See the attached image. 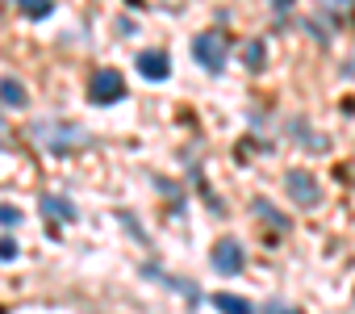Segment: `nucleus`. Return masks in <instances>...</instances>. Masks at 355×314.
Returning <instances> with one entry per match:
<instances>
[{"mask_svg":"<svg viewBox=\"0 0 355 314\" xmlns=\"http://www.w3.org/2000/svg\"><path fill=\"white\" fill-rule=\"evenodd\" d=\"M226 55H230V47H226V34H222V30H205V34H197V42H193V59H197L205 72H222V67H226Z\"/></svg>","mask_w":355,"mask_h":314,"instance_id":"1","label":"nucleus"},{"mask_svg":"<svg viewBox=\"0 0 355 314\" xmlns=\"http://www.w3.org/2000/svg\"><path fill=\"white\" fill-rule=\"evenodd\" d=\"M34 134L46 142V151H55V155H63V151H76L88 134H84V126H59V122H38L34 126Z\"/></svg>","mask_w":355,"mask_h":314,"instance_id":"2","label":"nucleus"},{"mask_svg":"<svg viewBox=\"0 0 355 314\" xmlns=\"http://www.w3.org/2000/svg\"><path fill=\"white\" fill-rule=\"evenodd\" d=\"M125 97V80L117 76V72H96L92 76V84H88V101L92 105H113V101H121Z\"/></svg>","mask_w":355,"mask_h":314,"instance_id":"3","label":"nucleus"},{"mask_svg":"<svg viewBox=\"0 0 355 314\" xmlns=\"http://www.w3.org/2000/svg\"><path fill=\"white\" fill-rule=\"evenodd\" d=\"M284 189H288V197L297 201V206H318L322 201V189H318V181L309 176V172H301V168H293L288 176H284Z\"/></svg>","mask_w":355,"mask_h":314,"instance_id":"4","label":"nucleus"},{"mask_svg":"<svg viewBox=\"0 0 355 314\" xmlns=\"http://www.w3.org/2000/svg\"><path fill=\"white\" fill-rule=\"evenodd\" d=\"M243 264H247V256H243V247H239L234 239H222V243L214 247V268H218V272L239 276V272H243Z\"/></svg>","mask_w":355,"mask_h":314,"instance_id":"5","label":"nucleus"},{"mask_svg":"<svg viewBox=\"0 0 355 314\" xmlns=\"http://www.w3.org/2000/svg\"><path fill=\"white\" fill-rule=\"evenodd\" d=\"M134 63H138V72H142L146 80H167V76H171V59H167L163 51H142Z\"/></svg>","mask_w":355,"mask_h":314,"instance_id":"6","label":"nucleus"},{"mask_svg":"<svg viewBox=\"0 0 355 314\" xmlns=\"http://www.w3.org/2000/svg\"><path fill=\"white\" fill-rule=\"evenodd\" d=\"M214 306L222 314H255V306L247 297H234V293H214Z\"/></svg>","mask_w":355,"mask_h":314,"instance_id":"7","label":"nucleus"},{"mask_svg":"<svg viewBox=\"0 0 355 314\" xmlns=\"http://www.w3.org/2000/svg\"><path fill=\"white\" fill-rule=\"evenodd\" d=\"M0 101L13 105V109H26V101H30V97H26V88H21L17 80H9V76H5V80H0Z\"/></svg>","mask_w":355,"mask_h":314,"instance_id":"8","label":"nucleus"},{"mask_svg":"<svg viewBox=\"0 0 355 314\" xmlns=\"http://www.w3.org/2000/svg\"><path fill=\"white\" fill-rule=\"evenodd\" d=\"M42 210H46L51 218H63V222H71V218H76V210H71V201H63V197H51V193L42 197Z\"/></svg>","mask_w":355,"mask_h":314,"instance_id":"9","label":"nucleus"},{"mask_svg":"<svg viewBox=\"0 0 355 314\" xmlns=\"http://www.w3.org/2000/svg\"><path fill=\"white\" fill-rule=\"evenodd\" d=\"M17 5H21L30 17H51V13H55V0H17Z\"/></svg>","mask_w":355,"mask_h":314,"instance_id":"10","label":"nucleus"},{"mask_svg":"<svg viewBox=\"0 0 355 314\" xmlns=\"http://www.w3.org/2000/svg\"><path fill=\"white\" fill-rule=\"evenodd\" d=\"M255 214H259V218H263V222H272V226H280V231H284V226H288V218H280V214H276V206H272V201H255Z\"/></svg>","mask_w":355,"mask_h":314,"instance_id":"11","label":"nucleus"},{"mask_svg":"<svg viewBox=\"0 0 355 314\" xmlns=\"http://www.w3.org/2000/svg\"><path fill=\"white\" fill-rule=\"evenodd\" d=\"M247 67H263V42H247Z\"/></svg>","mask_w":355,"mask_h":314,"instance_id":"12","label":"nucleus"},{"mask_svg":"<svg viewBox=\"0 0 355 314\" xmlns=\"http://www.w3.org/2000/svg\"><path fill=\"white\" fill-rule=\"evenodd\" d=\"M322 9H338V13H355V0H318Z\"/></svg>","mask_w":355,"mask_h":314,"instance_id":"13","label":"nucleus"},{"mask_svg":"<svg viewBox=\"0 0 355 314\" xmlns=\"http://www.w3.org/2000/svg\"><path fill=\"white\" fill-rule=\"evenodd\" d=\"M17 222H21V214L13 206H0V226H17Z\"/></svg>","mask_w":355,"mask_h":314,"instance_id":"14","label":"nucleus"},{"mask_svg":"<svg viewBox=\"0 0 355 314\" xmlns=\"http://www.w3.org/2000/svg\"><path fill=\"white\" fill-rule=\"evenodd\" d=\"M0 260H5V264L17 260V243H13V239H0Z\"/></svg>","mask_w":355,"mask_h":314,"instance_id":"15","label":"nucleus"},{"mask_svg":"<svg viewBox=\"0 0 355 314\" xmlns=\"http://www.w3.org/2000/svg\"><path fill=\"white\" fill-rule=\"evenodd\" d=\"M263 314H297V310H288V306H280V301H268Z\"/></svg>","mask_w":355,"mask_h":314,"instance_id":"16","label":"nucleus"},{"mask_svg":"<svg viewBox=\"0 0 355 314\" xmlns=\"http://www.w3.org/2000/svg\"><path fill=\"white\" fill-rule=\"evenodd\" d=\"M272 5H276V9H288V5H293V0H272Z\"/></svg>","mask_w":355,"mask_h":314,"instance_id":"17","label":"nucleus"},{"mask_svg":"<svg viewBox=\"0 0 355 314\" xmlns=\"http://www.w3.org/2000/svg\"><path fill=\"white\" fill-rule=\"evenodd\" d=\"M347 76H355V59H351V63H347Z\"/></svg>","mask_w":355,"mask_h":314,"instance_id":"18","label":"nucleus"}]
</instances>
